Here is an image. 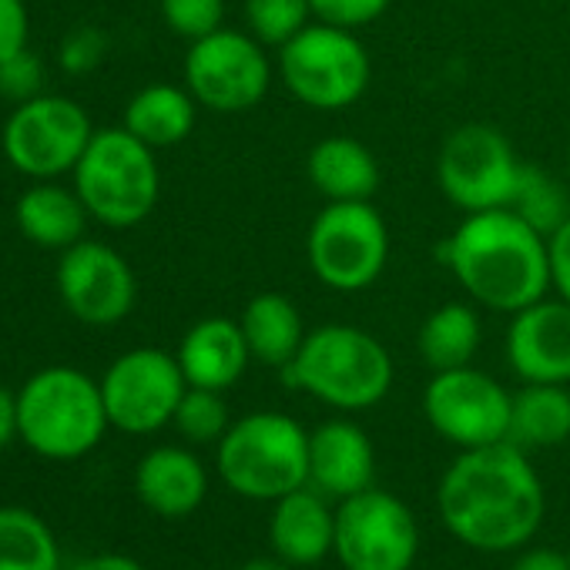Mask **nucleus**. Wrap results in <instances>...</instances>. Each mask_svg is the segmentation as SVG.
<instances>
[{
    "instance_id": "1",
    "label": "nucleus",
    "mask_w": 570,
    "mask_h": 570,
    "mask_svg": "<svg viewBox=\"0 0 570 570\" xmlns=\"http://www.w3.org/2000/svg\"><path fill=\"white\" fill-rule=\"evenodd\" d=\"M443 527L483 553L520 550L543 523L547 497L540 473L517 443L460 450L436 487Z\"/></svg>"
},
{
    "instance_id": "2",
    "label": "nucleus",
    "mask_w": 570,
    "mask_h": 570,
    "mask_svg": "<svg viewBox=\"0 0 570 570\" xmlns=\"http://www.w3.org/2000/svg\"><path fill=\"white\" fill-rule=\"evenodd\" d=\"M440 258L460 289L490 313L513 316L553 289L547 235L513 208L463 215L443 242Z\"/></svg>"
},
{
    "instance_id": "3",
    "label": "nucleus",
    "mask_w": 570,
    "mask_h": 570,
    "mask_svg": "<svg viewBox=\"0 0 570 570\" xmlns=\"http://www.w3.org/2000/svg\"><path fill=\"white\" fill-rule=\"evenodd\" d=\"M282 376L293 390H303L340 413H363L390 396L396 366L373 333L350 323H326L309 330L299 356Z\"/></svg>"
},
{
    "instance_id": "4",
    "label": "nucleus",
    "mask_w": 570,
    "mask_h": 570,
    "mask_svg": "<svg viewBox=\"0 0 570 570\" xmlns=\"http://www.w3.org/2000/svg\"><path fill=\"white\" fill-rule=\"evenodd\" d=\"M108 426L101 383L81 370H41L18 393V436L45 460L88 456Z\"/></svg>"
},
{
    "instance_id": "5",
    "label": "nucleus",
    "mask_w": 570,
    "mask_h": 570,
    "mask_svg": "<svg viewBox=\"0 0 570 570\" xmlns=\"http://www.w3.org/2000/svg\"><path fill=\"white\" fill-rule=\"evenodd\" d=\"M215 463L232 493L275 503L309 483V433L289 413L258 410L228 426Z\"/></svg>"
},
{
    "instance_id": "6",
    "label": "nucleus",
    "mask_w": 570,
    "mask_h": 570,
    "mask_svg": "<svg viewBox=\"0 0 570 570\" xmlns=\"http://www.w3.org/2000/svg\"><path fill=\"white\" fill-rule=\"evenodd\" d=\"M75 191L101 225H141L155 212L161 191L155 148L138 141L125 125L95 131L75 168Z\"/></svg>"
},
{
    "instance_id": "7",
    "label": "nucleus",
    "mask_w": 570,
    "mask_h": 570,
    "mask_svg": "<svg viewBox=\"0 0 570 570\" xmlns=\"http://www.w3.org/2000/svg\"><path fill=\"white\" fill-rule=\"evenodd\" d=\"M278 78L299 105L316 111H343L366 95L373 61L356 31L316 21L278 48Z\"/></svg>"
},
{
    "instance_id": "8",
    "label": "nucleus",
    "mask_w": 570,
    "mask_h": 570,
    "mask_svg": "<svg viewBox=\"0 0 570 570\" xmlns=\"http://www.w3.org/2000/svg\"><path fill=\"white\" fill-rule=\"evenodd\" d=\"M306 258L333 293H363L390 262V228L373 202H326L309 225Z\"/></svg>"
},
{
    "instance_id": "9",
    "label": "nucleus",
    "mask_w": 570,
    "mask_h": 570,
    "mask_svg": "<svg viewBox=\"0 0 570 570\" xmlns=\"http://www.w3.org/2000/svg\"><path fill=\"white\" fill-rule=\"evenodd\" d=\"M520 171L523 161L517 158L510 138L483 121L453 128L436 158L440 191L463 215L510 208Z\"/></svg>"
},
{
    "instance_id": "10",
    "label": "nucleus",
    "mask_w": 570,
    "mask_h": 570,
    "mask_svg": "<svg viewBox=\"0 0 570 570\" xmlns=\"http://www.w3.org/2000/svg\"><path fill=\"white\" fill-rule=\"evenodd\" d=\"M333 553L346 570H410L420 553V523L396 493L370 487L340 500Z\"/></svg>"
},
{
    "instance_id": "11",
    "label": "nucleus",
    "mask_w": 570,
    "mask_h": 570,
    "mask_svg": "<svg viewBox=\"0 0 570 570\" xmlns=\"http://www.w3.org/2000/svg\"><path fill=\"white\" fill-rule=\"evenodd\" d=\"M272 85V61L258 38L245 31L218 28L215 35L191 41L185 55V88L191 98L218 115H238L255 108Z\"/></svg>"
},
{
    "instance_id": "12",
    "label": "nucleus",
    "mask_w": 570,
    "mask_h": 570,
    "mask_svg": "<svg viewBox=\"0 0 570 570\" xmlns=\"http://www.w3.org/2000/svg\"><path fill=\"white\" fill-rule=\"evenodd\" d=\"M513 393L473 366L433 373L423 390L426 423L453 446L476 450L510 440Z\"/></svg>"
},
{
    "instance_id": "13",
    "label": "nucleus",
    "mask_w": 570,
    "mask_h": 570,
    "mask_svg": "<svg viewBox=\"0 0 570 570\" xmlns=\"http://www.w3.org/2000/svg\"><path fill=\"white\" fill-rule=\"evenodd\" d=\"M95 128L85 108L71 98L41 95L24 101L4 125L8 161L31 178H58L75 171Z\"/></svg>"
},
{
    "instance_id": "14",
    "label": "nucleus",
    "mask_w": 570,
    "mask_h": 570,
    "mask_svg": "<svg viewBox=\"0 0 570 570\" xmlns=\"http://www.w3.org/2000/svg\"><path fill=\"white\" fill-rule=\"evenodd\" d=\"M185 390L188 380L178 366V356L151 346L118 356L101 380V396L111 426L131 436H145L168 426Z\"/></svg>"
},
{
    "instance_id": "15",
    "label": "nucleus",
    "mask_w": 570,
    "mask_h": 570,
    "mask_svg": "<svg viewBox=\"0 0 570 570\" xmlns=\"http://www.w3.org/2000/svg\"><path fill=\"white\" fill-rule=\"evenodd\" d=\"M58 293L65 309L85 326L121 323L138 299V278L125 255L101 242H75L58 265Z\"/></svg>"
},
{
    "instance_id": "16",
    "label": "nucleus",
    "mask_w": 570,
    "mask_h": 570,
    "mask_svg": "<svg viewBox=\"0 0 570 570\" xmlns=\"http://www.w3.org/2000/svg\"><path fill=\"white\" fill-rule=\"evenodd\" d=\"M503 353L520 383L570 386V303L543 296L513 313Z\"/></svg>"
},
{
    "instance_id": "17",
    "label": "nucleus",
    "mask_w": 570,
    "mask_h": 570,
    "mask_svg": "<svg viewBox=\"0 0 570 570\" xmlns=\"http://www.w3.org/2000/svg\"><path fill=\"white\" fill-rule=\"evenodd\" d=\"M376 450L353 420H330L309 433V487L330 500H346L373 487Z\"/></svg>"
},
{
    "instance_id": "18",
    "label": "nucleus",
    "mask_w": 570,
    "mask_h": 570,
    "mask_svg": "<svg viewBox=\"0 0 570 570\" xmlns=\"http://www.w3.org/2000/svg\"><path fill=\"white\" fill-rule=\"evenodd\" d=\"M268 543L275 557L293 567L323 563L336 543V510L330 497L309 483L278 497L268 517Z\"/></svg>"
},
{
    "instance_id": "19",
    "label": "nucleus",
    "mask_w": 570,
    "mask_h": 570,
    "mask_svg": "<svg viewBox=\"0 0 570 570\" xmlns=\"http://www.w3.org/2000/svg\"><path fill=\"white\" fill-rule=\"evenodd\" d=\"M175 356H178V366H181L188 386L215 390V393L232 390L252 363L242 323L225 320V316L198 320L181 336V346Z\"/></svg>"
},
{
    "instance_id": "20",
    "label": "nucleus",
    "mask_w": 570,
    "mask_h": 570,
    "mask_svg": "<svg viewBox=\"0 0 570 570\" xmlns=\"http://www.w3.org/2000/svg\"><path fill=\"white\" fill-rule=\"evenodd\" d=\"M138 500L158 517H188L208 497V473L185 446H155L135 470Z\"/></svg>"
},
{
    "instance_id": "21",
    "label": "nucleus",
    "mask_w": 570,
    "mask_h": 570,
    "mask_svg": "<svg viewBox=\"0 0 570 570\" xmlns=\"http://www.w3.org/2000/svg\"><path fill=\"white\" fill-rule=\"evenodd\" d=\"M309 185L326 202H373L383 185L380 158L353 135H330L306 158Z\"/></svg>"
},
{
    "instance_id": "22",
    "label": "nucleus",
    "mask_w": 570,
    "mask_h": 570,
    "mask_svg": "<svg viewBox=\"0 0 570 570\" xmlns=\"http://www.w3.org/2000/svg\"><path fill=\"white\" fill-rule=\"evenodd\" d=\"M242 333L248 343V353L255 363L285 370L303 350L309 330L303 320V309L285 296V293H258L245 303L242 316Z\"/></svg>"
},
{
    "instance_id": "23",
    "label": "nucleus",
    "mask_w": 570,
    "mask_h": 570,
    "mask_svg": "<svg viewBox=\"0 0 570 570\" xmlns=\"http://www.w3.org/2000/svg\"><path fill=\"white\" fill-rule=\"evenodd\" d=\"M198 121V101L178 85H148L125 108V128L148 148L181 145Z\"/></svg>"
},
{
    "instance_id": "24",
    "label": "nucleus",
    "mask_w": 570,
    "mask_h": 570,
    "mask_svg": "<svg viewBox=\"0 0 570 570\" xmlns=\"http://www.w3.org/2000/svg\"><path fill=\"white\" fill-rule=\"evenodd\" d=\"M14 218L28 242L41 248H71L85 235L88 208L78 191L45 181L18 198Z\"/></svg>"
},
{
    "instance_id": "25",
    "label": "nucleus",
    "mask_w": 570,
    "mask_h": 570,
    "mask_svg": "<svg viewBox=\"0 0 570 570\" xmlns=\"http://www.w3.org/2000/svg\"><path fill=\"white\" fill-rule=\"evenodd\" d=\"M480 340H483L480 313L470 303H443L423 320L416 333V350L430 373H446V370L473 366Z\"/></svg>"
},
{
    "instance_id": "26",
    "label": "nucleus",
    "mask_w": 570,
    "mask_h": 570,
    "mask_svg": "<svg viewBox=\"0 0 570 570\" xmlns=\"http://www.w3.org/2000/svg\"><path fill=\"white\" fill-rule=\"evenodd\" d=\"M570 440V390L560 383H523L513 393L510 443L550 450Z\"/></svg>"
},
{
    "instance_id": "27",
    "label": "nucleus",
    "mask_w": 570,
    "mask_h": 570,
    "mask_svg": "<svg viewBox=\"0 0 570 570\" xmlns=\"http://www.w3.org/2000/svg\"><path fill=\"white\" fill-rule=\"evenodd\" d=\"M0 570H61L58 540L38 513L0 507Z\"/></svg>"
},
{
    "instance_id": "28",
    "label": "nucleus",
    "mask_w": 570,
    "mask_h": 570,
    "mask_svg": "<svg viewBox=\"0 0 570 570\" xmlns=\"http://www.w3.org/2000/svg\"><path fill=\"white\" fill-rule=\"evenodd\" d=\"M567 191H570V185L557 181L550 171L523 165L510 208L550 238L570 218V195Z\"/></svg>"
},
{
    "instance_id": "29",
    "label": "nucleus",
    "mask_w": 570,
    "mask_h": 570,
    "mask_svg": "<svg viewBox=\"0 0 570 570\" xmlns=\"http://www.w3.org/2000/svg\"><path fill=\"white\" fill-rule=\"evenodd\" d=\"M245 24L265 48H285L313 24V4L309 0H245Z\"/></svg>"
},
{
    "instance_id": "30",
    "label": "nucleus",
    "mask_w": 570,
    "mask_h": 570,
    "mask_svg": "<svg viewBox=\"0 0 570 570\" xmlns=\"http://www.w3.org/2000/svg\"><path fill=\"white\" fill-rule=\"evenodd\" d=\"M171 423L188 443H218L228 433L232 416H228V406H225L222 393L188 386Z\"/></svg>"
},
{
    "instance_id": "31",
    "label": "nucleus",
    "mask_w": 570,
    "mask_h": 570,
    "mask_svg": "<svg viewBox=\"0 0 570 570\" xmlns=\"http://www.w3.org/2000/svg\"><path fill=\"white\" fill-rule=\"evenodd\" d=\"M161 18L178 38L202 41L222 28L225 0H161Z\"/></svg>"
},
{
    "instance_id": "32",
    "label": "nucleus",
    "mask_w": 570,
    "mask_h": 570,
    "mask_svg": "<svg viewBox=\"0 0 570 570\" xmlns=\"http://www.w3.org/2000/svg\"><path fill=\"white\" fill-rule=\"evenodd\" d=\"M313 18L343 31H360L373 21H380L393 0H309Z\"/></svg>"
},
{
    "instance_id": "33",
    "label": "nucleus",
    "mask_w": 570,
    "mask_h": 570,
    "mask_svg": "<svg viewBox=\"0 0 570 570\" xmlns=\"http://www.w3.org/2000/svg\"><path fill=\"white\" fill-rule=\"evenodd\" d=\"M28 8L24 0H0V65L14 61L28 51Z\"/></svg>"
},
{
    "instance_id": "34",
    "label": "nucleus",
    "mask_w": 570,
    "mask_h": 570,
    "mask_svg": "<svg viewBox=\"0 0 570 570\" xmlns=\"http://www.w3.org/2000/svg\"><path fill=\"white\" fill-rule=\"evenodd\" d=\"M550 252V285L560 299L570 303V218L547 238Z\"/></svg>"
},
{
    "instance_id": "35",
    "label": "nucleus",
    "mask_w": 570,
    "mask_h": 570,
    "mask_svg": "<svg viewBox=\"0 0 570 570\" xmlns=\"http://www.w3.org/2000/svg\"><path fill=\"white\" fill-rule=\"evenodd\" d=\"M510 570H570V553L557 547H530L510 563Z\"/></svg>"
},
{
    "instance_id": "36",
    "label": "nucleus",
    "mask_w": 570,
    "mask_h": 570,
    "mask_svg": "<svg viewBox=\"0 0 570 570\" xmlns=\"http://www.w3.org/2000/svg\"><path fill=\"white\" fill-rule=\"evenodd\" d=\"M18 436V396L0 386V450Z\"/></svg>"
},
{
    "instance_id": "37",
    "label": "nucleus",
    "mask_w": 570,
    "mask_h": 570,
    "mask_svg": "<svg viewBox=\"0 0 570 570\" xmlns=\"http://www.w3.org/2000/svg\"><path fill=\"white\" fill-rule=\"evenodd\" d=\"M68 570H145V567L128 553H95L88 560H78Z\"/></svg>"
},
{
    "instance_id": "38",
    "label": "nucleus",
    "mask_w": 570,
    "mask_h": 570,
    "mask_svg": "<svg viewBox=\"0 0 570 570\" xmlns=\"http://www.w3.org/2000/svg\"><path fill=\"white\" fill-rule=\"evenodd\" d=\"M238 570H296L293 563H285L282 557H252V560H245Z\"/></svg>"
},
{
    "instance_id": "39",
    "label": "nucleus",
    "mask_w": 570,
    "mask_h": 570,
    "mask_svg": "<svg viewBox=\"0 0 570 570\" xmlns=\"http://www.w3.org/2000/svg\"><path fill=\"white\" fill-rule=\"evenodd\" d=\"M567 185H570V148H567Z\"/></svg>"
}]
</instances>
